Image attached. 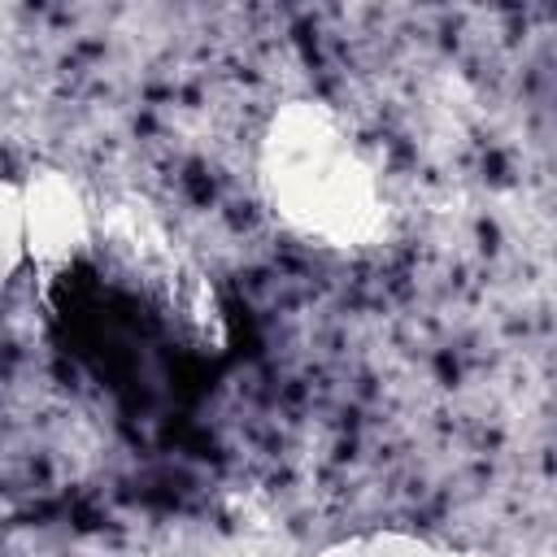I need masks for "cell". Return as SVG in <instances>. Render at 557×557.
Wrapping results in <instances>:
<instances>
[{
  "label": "cell",
  "mask_w": 557,
  "mask_h": 557,
  "mask_svg": "<svg viewBox=\"0 0 557 557\" xmlns=\"http://www.w3.org/2000/svg\"><path fill=\"white\" fill-rule=\"evenodd\" d=\"M257 183L270 213L318 248L357 252L387 235L379 170L326 100L274 109L257 144Z\"/></svg>",
  "instance_id": "1"
},
{
  "label": "cell",
  "mask_w": 557,
  "mask_h": 557,
  "mask_svg": "<svg viewBox=\"0 0 557 557\" xmlns=\"http://www.w3.org/2000/svg\"><path fill=\"white\" fill-rule=\"evenodd\" d=\"M22 235L26 261L39 283H57L96 239V218L78 191V183L57 165H35L22 183Z\"/></svg>",
  "instance_id": "2"
},
{
  "label": "cell",
  "mask_w": 557,
  "mask_h": 557,
  "mask_svg": "<svg viewBox=\"0 0 557 557\" xmlns=\"http://www.w3.org/2000/svg\"><path fill=\"white\" fill-rule=\"evenodd\" d=\"M318 557H474V553L448 548V544L413 535V531H361V535L326 544Z\"/></svg>",
  "instance_id": "3"
},
{
  "label": "cell",
  "mask_w": 557,
  "mask_h": 557,
  "mask_svg": "<svg viewBox=\"0 0 557 557\" xmlns=\"http://www.w3.org/2000/svg\"><path fill=\"white\" fill-rule=\"evenodd\" d=\"M26 265V235H22V187L0 178V292Z\"/></svg>",
  "instance_id": "4"
}]
</instances>
